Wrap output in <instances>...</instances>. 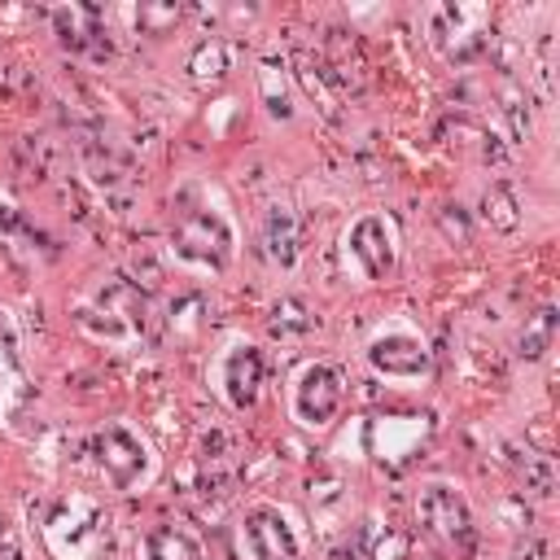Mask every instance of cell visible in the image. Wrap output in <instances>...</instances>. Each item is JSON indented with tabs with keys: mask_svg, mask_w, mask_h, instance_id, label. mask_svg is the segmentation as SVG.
<instances>
[{
	"mask_svg": "<svg viewBox=\"0 0 560 560\" xmlns=\"http://www.w3.org/2000/svg\"><path fill=\"white\" fill-rule=\"evenodd\" d=\"M166 254L175 267L197 276H228L241 254V223L223 206L219 192L188 184L175 197L171 228H166Z\"/></svg>",
	"mask_w": 560,
	"mask_h": 560,
	"instance_id": "1",
	"label": "cell"
},
{
	"mask_svg": "<svg viewBox=\"0 0 560 560\" xmlns=\"http://www.w3.org/2000/svg\"><path fill=\"white\" fill-rule=\"evenodd\" d=\"M88 455H92V468L109 494H140L158 481V468H162L149 433L122 416L92 429Z\"/></svg>",
	"mask_w": 560,
	"mask_h": 560,
	"instance_id": "2",
	"label": "cell"
},
{
	"mask_svg": "<svg viewBox=\"0 0 560 560\" xmlns=\"http://www.w3.org/2000/svg\"><path fill=\"white\" fill-rule=\"evenodd\" d=\"M70 319L88 341L109 350H131L149 332V298L127 280H105L101 289H92L70 306Z\"/></svg>",
	"mask_w": 560,
	"mask_h": 560,
	"instance_id": "3",
	"label": "cell"
},
{
	"mask_svg": "<svg viewBox=\"0 0 560 560\" xmlns=\"http://www.w3.org/2000/svg\"><path fill=\"white\" fill-rule=\"evenodd\" d=\"M424 39L446 66H477L494 44V9L477 0H442L424 13Z\"/></svg>",
	"mask_w": 560,
	"mask_h": 560,
	"instance_id": "4",
	"label": "cell"
},
{
	"mask_svg": "<svg viewBox=\"0 0 560 560\" xmlns=\"http://www.w3.org/2000/svg\"><path fill=\"white\" fill-rule=\"evenodd\" d=\"M363 368L389 385H429L433 381V346L411 319H385L363 341Z\"/></svg>",
	"mask_w": 560,
	"mask_h": 560,
	"instance_id": "5",
	"label": "cell"
},
{
	"mask_svg": "<svg viewBox=\"0 0 560 560\" xmlns=\"http://www.w3.org/2000/svg\"><path fill=\"white\" fill-rule=\"evenodd\" d=\"M411 516H416V529L438 542L442 551H455L464 556L477 538V516H472V503L464 494L459 481L451 477H424L416 486V499H411Z\"/></svg>",
	"mask_w": 560,
	"mask_h": 560,
	"instance_id": "6",
	"label": "cell"
},
{
	"mask_svg": "<svg viewBox=\"0 0 560 560\" xmlns=\"http://www.w3.org/2000/svg\"><path fill=\"white\" fill-rule=\"evenodd\" d=\"M206 381L223 398L228 411H254L262 402V385H267V354H262V346L254 337H245V332H228L219 341V350L210 354Z\"/></svg>",
	"mask_w": 560,
	"mask_h": 560,
	"instance_id": "7",
	"label": "cell"
},
{
	"mask_svg": "<svg viewBox=\"0 0 560 560\" xmlns=\"http://www.w3.org/2000/svg\"><path fill=\"white\" fill-rule=\"evenodd\" d=\"M236 551L241 560H302L306 529L289 503L254 499L236 521Z\"/></svg>",
	"mask_w": 560,
	"mask_h": 560,
	"instance_id": "8",
	"label": "cell"
},
{
	"mask_svg": "<svg viewBox=\"0 0 560 560\" xmlns=\"http://www.w3.org/2000/svg\"><path fill=\"white\" fill-rule=\"evenodd\" d=\"M402 254L398 223L385 210H359L341 232V262L359 284H381L394 276Z\"/></svg>",
	"mask_w": 560,
	"mask_h": 560,
	"instance_id": "9",
	"label": "cell"
},
{
	"mask_svg": "<svg viewBox=\"0 0 560 560\" xmlns=\"http://www.w3.org/2000/svg\"><path fill=\"white\" fill-rule=\"evenodd\" d=\"M346 407V376L328 359H306L289 381V420L306 433H324L337 424Z\"/></svg>",
	"mask_w": 560,
	"mask_h": 560,
	"instance_id": "10",
	"label": "cell"
},
{
	"mask_svg": "<svg viewBox=\"0 0 560 560\" xmlns=\"http://www.w3.org/2000/svg\"><path fill=\"white\" fill-rule=\"evenodd\" d=\"M96 538H101V512L83 494L61 499L44 521V542L57 560H88Z\"/></svg>",
	"mask_w": 560,
	"mask_h": 560,
	"instance_id": "11",
	"label": "cell"
},
{
	"mask_svg": "<svg viewBox=\"0 0 560 560\" xmlns=\"http://www.w3.org/2000/svg\"><path fill=\"white\" fill-rule=\"evenodd\" d=\"M368 438V455L376 459H407V451H416L429 438V416L402 411V416H372L363 424Z\"/></svg>",
	"mask_w": 560,
	"mask_h": 560,
	"instance_id": "12",
	"label": "cell"
},
{
	"mask_svg": "<svg viewBox=\"0 0 560 560\" xmlns=\"http://www.w3.org/2000/svg\"><path fill=\"white\" fill-rule=\"evenodd\" d=\"M136 560H210V551L192 525L158 521L136 538Z\"/></svg>",
	"mask_w": 560,
	"mask_h": 560,
	"instance_id": "13",
	"label": "cell"
},
{
	"mask_svg": "<svg viewBox=\"0 0 560 560\" xmlns=\"http://www.w3.org/2000/svg\"><path fill=\"white\" fill-rule=\"evenodd\" d=\"M258 241H262V254H267L271 267L293 271V262H298V219H293L289 206H267L262 210Z\"/></svg>",
	"mask_w": 560,
	"mask_h": 560,
	"instance_id": "14",
	"label": "cell"
},
{
	"mask_svg": "<svg viewBox=\"0 0 560 560\" xmlns=\"http://www.w3.org/2000/svg\"><path fill=\"white\" fill-rule=\"evenodd\" d=\"M232 66H236V44H232L228 35H201V39L188 48V57H184L188 79H192V83H210V88L223 83Z\"/></svg>",
	"mask_w": 560,
	"mask_h": 560,
	"instance_id": "15",
	"label": "cell"
},
{
	"mask_svg": "<svg viewBox=\"0 0 560 560\" xmlns=\"http://www.w3.org/2000/svg\"><path fill=\"white\" fill-rule=\"evenodd\" d=\"M48 22H52V35H61L74 48L88 35H101V9H92V4H57V9H48Z\"/></svg>",
	"mask_w": 560,
	"mask_h": 560,
	"instance_id": "16",
	"label": "cell"
},
{
	"mask_svg": "<svg viewBox=\"0 0 560 560\" xmlns=\"http://www.w3.org/2000/svg\"><path fill=\"white\" fill-rule=\"evenodd\" d=\"M127 18L136 22L140 35H171L184 22V9L179 4H140V9H127Z\"/></svg>",
	"mask_w": 560,
	"mask_h": 560,
	"instance_id": "17",
	"label": "cell"
},
{
	"mask_svg": "<svg viewBox=\"0 0 560 560\" xmlns=\"http://www.w3.org/2000/svg\"><path fill=\"white\" fill-rule=\"evenodd\" d=\"M551 328H556V315L542 306V311L525 324V341H521L525 350H521V354H525V359H542V354L551 350Z\"/></svg>",
	"mask_w": 560,
	"mask_h": 560,
	"instance_id": "18",
	"label": "cell"
}]
</instances>
